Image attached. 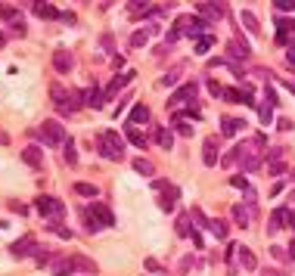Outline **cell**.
Returning <instances> with one entry per match:
<instances>
[{
  "instance_id": "obj_25",
  "label": "cell",
  "mask_w": 295,
  "mask_h": 276,
  "mask_svg": "<svg viewBox=\"0 0 295 276\" xmlns=\"http://www.w3.org/2000/svg\"><path fill=\"white\" fill-rule=\"evenodd\" d=\"M242 118H224V128H220V134H224V137H236L239 131H242Z\"/></svg>"
},
{
  "instance_id": "obj_60",
  "label": "cell",
  "mask_w": 295,
  "mask_h": 276,
  "mask_svg": "<svg viewBox=\"0 0 295 276\" xmlns=\"http://www.w3.org/2000/svg\"><path fill=\"white\" fill-rule=\"evenodd\" d=\"M289 199H292V205H295V192H289Z\"/></svg>"
},
{
  "instance_id": "obj_59",
  "label": "cell",
  "mask_w": 295,
  "mask_h": 276,
  "mask_svg": "<svg viewBox=\"0 0 295 276\" xmlns=\"http://www.w3.org/2000/svg\"><path fill=\"white\" fill-rule=\"evenodd\" d=\"M289 223H292V227H295V211H289Z\"/></svg>"
},
{
  "instance_id": "obj_48",
  "label": "cell",
  "mask_w": 295,
  "mask_h": 276,
  "mask_svg": "<svg viewBox=\"0 0 295 276\" xmlns=\"http://www.w3.org/2000/svg\"><path fill=\"white\" fill-rule=\"evenodd\" d=\"M208 90H211V96H224V87H220L217 81H208Z\"/></svg>"
},
{
  "instance_id": "obj_19",
  "label": "cell",
  "mask_w": 295,
  "mask_h": 276,
  "mask_svg": "<svg viewBox=\"0 0 295 276\" xmlns=\"http://www.w3.org/2000/svg\"><path fill=\"white\" fill-rule=\"evenodd\" d=\"M146 121H150V109H146L143 103H137L131 109V115H128V124H146Z\"/></svg>"
},
{
  "instance_id": "obj_18",
  "label": "cell",
  "mask_w": 295,
  "mask_h": 276,
  "mask_svg": "<svg viewBox=\"0 0 295 276\" xmlns=\"http://www.w3.org/2000/svg\"><path fill=\"white\" fill-rule=\"evenodd\" d=\"M227 50H230V56H236V59H249V56H252V47H249L245 41H239V37H233V41L227 44Z\"/></svg>"
},
{
  "instance_id": "obj_21",
  "label": "cell",
  "mask_w": 295,
  "mask_h": 276,
  "mask_svg": "<svg viewBox=\"0 0 295 276\" xmlns=\"http://www.w3.org/2000/svg\"><path fill=\"white\" fill-rule=\"evenodd\" d=\"M131 78H134V71H121V74H115V81H112V87L106 90V99H112V96H115V93H118V90H121V87H125V84L131 81Z\"/></svg>"
},
{
  "instance_id": "obj_54",
  "label": "cell",
  "mask_w": 295,
  "mask_h": 276,
  "mask_svg": "<svg viewBox=\"0 0 295 276\" xmlns=\"http://www.w3.org/2000/svg\"><path fill=\"white\" fill-rule=\"evenodd\" d=\"M190 264H193V258H183V261H180V273H187V270H190Z\"/></svg>"
},
{
  "instance_id": "obj_28",
  "label": "cell",
  "mask_w": 295,
  "mask_h": 276,
  "mask_svg": "<svg viewBox=\"0 0 295 276\" xmlns=\"http://www.w3.org/2000/svg\"><path fill=\"white\" fill-rule=\"evenodd\" d=\"M208 230H211V236H217V239H227V233H230L227 223H224V220H217V217L208 220Z\"/></svg>"
},
{
  "instance_id": "obj_50",
  "label": "cell",
  "mask_w": 295,
  "mask_h": 276,
  "mask_svg": "<svg viewBox=\"0 0 295 276\" xmlns=\"http://www.w3.org/2000/svg\"><path fill=\"white\" fill-rule=\"evenodd\" d=\"M274 4H277V10H292L295 0H274Z\"/></svg>"
},
{
  "instance_id": "obj_14",
  "label": "cell",
  "mask_w": 295,
  "mask_h": 276,
  "mask_svg": "<svg viewBox=\"0 0 295 276\" xmlns=\"http://www.w3.org/2000/svg\"><path fill=\"white\" fill-rule=\"evenodd\" d=\"M196 99V84H183L180 90H174L171 106H183V103H193Z\"/></svg>"
},
{
  "instance_id": "obj_2",
  "label": "cell",
  "mask_w": 295,
  "mask_h": 276,
  "mask_svg": "<svg viewBox=\"0 0 295 276\" xmlns=\"http://www.w3.org/2000/svg\"><path fill=\"white\" fill-rule=\"evenodd\" d=\"M50 96H53V106H56L62 115H65V112L71 115V112H78V109L84 106V99H81L84 93H78V90H65L62 84H53V87H50Z\"/></svg>"
},
{
  "instance_id": "obj_9",
  "label": "cell",
  "mask_w": 295,
  "mask_h": 276,
  "mask_svg": "<svg viewBox=\"0 0 295 276\" xmlns=\"http://www.w3.org/2000/svg\"><path fill=\"white\" fill-rule=\"evenodd\" d=\"M230 214H233V220H236V227H252V217H255V205H233L230 208Z\"/></svg>"
},
{
  "instance_id": "obj_7",
  "label": "cell",
  "mask_w": 295,
  "mask_h": 276,
  "mask_svg": "<svg viewBox=\"0 0 295 276\" xmlns=\"http://www.w3.org/2000/svg\"><path fill=\"white\" fill-rule=\"evenodd\" d=\"M205 22H217V19H224V4H220V0H202L199 4V10H196Z\"/></svg>"
},
{
  "instance_id": "obj_6",
  "label": "cell",
  "mask_w": 295,
  "mask_h": 276,
  "mask_svg": "<svg viewBox=\"0 0 295 276\" xmlns=\"http://www.w3.org/2000/svg\"><path fill=\"white\" fill-rule=\"evenodd\" d=\"M34 208H38L44 217H53V220H59V217L65 214V205H62L59 199H53V195H41V199L34 202Z\"/></svg>"
},
{
  "instance_id": "obj_49",
  "label": "cell",
  "mask_w": 295,
  "mask_h": 276,
  "mask_svg": "<svg viewBox=\"0 0 295 276\" xmlns=\"http://www.w3.org/2000/svg\"><path fill=\"white\" fill-rule=\"evenodd\" d=\"M59 22H65V25H75V22H78V16H75V13H62V16H59Z\"/></svg>"
},
{
  "instance_id": "obj_8",
  "label": "cell",
  "mask_w": 295,
  "mask_h": 276,
  "mask_svg": "<svg viewBox=\"0 0 295 276\" xmlns=\"http://www.w3.org/2000/svg\"><path fill=\"white\" fill-rule=\"evenodd\" d=\"M34 248H38V239H34V236H22V239H16V242L10 245V255L22 261V258L34 255Z\"/></svg>"
},
{
  "instance_id": "obj_1",
  "label": "cell",
  "mask_w": 295,
  "mask_h": 276,
  "mask_svg": "<svg viewBox=\"0 0 295 276\" xmlns=\"http://www.w3.org/2000/svg\"><path fill=\"white\" fill-rule=\"evenodd\" d=\"M264 137L258 134V137H252L249 143H242V146H236V162L242 165V171H249V174H255L258 168H261V162H264Z\"/></svg>"
},
{
  "instance_id": "obj_44",
  "label": "cell",
  "mask_w": 295,
  "mask_h": 276,
  "mask_svg": "<svg viewBox=\"0 0 295 276\" xmlns=\"http://www.w3.org/2000/svg\"><path fill=\"white\" fill-rule=\"evenodd\" d=\"M224 96H227V103H242V90H236V87H227Z\"/></svg>"
},
{
  "instance_id": "obj_36",
  "label": "cell",
  "mask_w": 295,
  "mask_h": 276,
  "mask_svg": "<svg viewBox=\"0 0 295 276\" xmlns=\"http://www.w3.org/2000/svg\"><path fill=\"white\" fill-rule=\"evenodd\" d=\"M71 261H75V267L84 270V273H96V264H93L90 258H81V255H78V258H71Z\"/></svg>"
},
{
  "instance_id": "obj_22",
  "label": "cell",
  "mask_w": 295,
  "mask_h": 276,
  "mask_svg": "<svg viewBox=\"0 0 295 276\" xmlns=\"http://www.w3.org/2000/svg\"><path fill=\"white\" fill-rule=\"evenodd\" d=\"M103 103H106V93H100L96 87L84 90V106H90V109H103Z\"/></svg>"
},
{
  "instance_id": "obj_58",
  "label": "cell",
  "mask_w": 295,
  "mask_h": 276,
  "mask_svg": "<svg viewBox=\"0 0 295 276\" xmlns=\"http://www.w3.org/2000/svg\"><path fill=\"white\" fill-rule=\"evenodd\" d=\"M264 276H283V273H280V270H267Z\"/></svg>"
},
{
  "instance_id": "obj_46",
  "label": "cell",
  "mask_w": 295,
  "mask_h": 276,
  "mask_svg": "<svg viewBox=\"0 0 295 276\" xmlns=\"http://www.w3.org/2000/svg\"><path fill=\"white\" fill-rule=\"evenodd\" d=\"M230 183H233L236 189H249V180H245V177H239V174H233V177H230Z\"/></svg>"
},
{
  "instance_id": "obj_34",
  "label": "cell",
  "mask_w": 295,
  "mask_h": 276,
  "mask_svg": "<svg viewBox=\"0 0 295 276\" xmlns=\"http://www.w3.org/2000/svg\"><path fill=\"white\" fill-rule=\"evenodd\" d=\"M53 258H56V255H50L47 248H34V261H38V267H50Z\"/></svg>"
},
{
  "instance_id": "obj_5",
  "label": "cell",
  "mask_w": 295,
  "mask_h": 276,
  "mask_svg": "<svg viewBox=\"0 0 295 276\" xmlns=\"http://www.w3.org/2000/svg\"><path fill=\"white\" fill-rule=\"evenodd\" d=\"M177 28L187 34V37H202L205 28H208V22H205L199 13H196V16H180V19H177Z\"/></svg>"
},
{
  "instance_id": "obj_31",
  "label": "cell",
  "mask_w": 295,
  "mask_h": 276,
  "mask_svg": "<svg viewBox=\"0 0 295 276\" xmlns=\"http://www.w3.org/2000/svg\"><path fill=\"white\" fill-rule=\"evenodd\" d=\"M71 189H75L78 195H87V199H96V195H100V189H96L93 183H75Z\"/></svg>"
},
{
  "instance_id": "obj_39",
  "label": "cell",
  "mask_w": 295,
  "mask_h": 276,
  "mask_svg": "<svg viewBox=\"0 0 295 276\" xmlns=\"http://www.w3.org/2000/svg\"><path fill=\"white\" fill-rule=\"evenodd\" d=\"M180 81V68H174V71H168V74H162V87H174Z\"/></svg>"
},
{
  "instance_id": "obj_56",
  "label": "cell",
  "mask_w": 295,
  "mask_h": 276,
  "mask_svg": "<svg viewBox=\"0 0 295 276\" xmlns=\"http://www.w3.org/2000/svg\"><path fill=\"white\" fill-rule=\"evenodd\" d=\"M0 143H4V146H7V143H10V137H7V134H4V131H0Z\"/></svg>"
},
{
  "instance_id": "obj_40",
  "label": "cell",
  "mask_w": 295,
  "mask_h": 276,
  "mask_svg": "<svg viewBox=\"0 0 295 276\" xmlns=\"http://www.w3.org/2000/svg\"><path fill=\"white\" fill-rule=\"evenodd\" d=\"M84 227H87V233H100V230H103V227L96 223V217H93L87 208H84Z\"/></svg>"
},
{
  "instance_id": "obj_15",
  "label": "cell",
  "mask_w": 295,
  "mask_h": 276,
  "mask_svg": "<svg viewBox=\"0 0 295 276\" xmlns=\"http://www.w3.org/2000/svg\"><path fill=\"white\" fill-rule=\"evenodd\" d=\"M159 208H162V211H174V208H177V189H174V186H162Z\"/></svg>"
},
{
  "instance_id": "obj_41",
  "label": "cell",
  "mask_w": 295,
  "mask_h": 276,
  "mask_svg": "<svg viewBox=\"0 0 295 276\" xmlns=\"http://www.w3.org/2000/svg\"><path fill=\"white\" fill-rule=\"evenodd\" d=\"M174 131H177L180 137H190V134H193V128L183 121V118H174Z\"/></svg>"
},
{
  "instance_id": "obj_27",
  "label": "cell",
  "mask_w": 295,
  "mask_h": 276,
  "mask_svg": "<svg viewBox=\"0 0 295 276\" xmlns=\"http://www.w3.org/2000/svg\"><path fill=\"white\" fill-rule=\"evenodd\" d=\"M134 171L143 174V177H153V174H156V165H153L150 159H134Z\"/></svg>"
},
{
  "instance_id": "obj_13",
  "label": "cell",
  "mask_w": 295,
  "mask_h": 276,
  "mask_svg": "<svg viewBox=\"0 0 295 276\" xmlns=\"http://www.w3.org/2000/svg\"><path fill=\"white\" fill-rule=\"evenodd\" d=\"M202 162L208 168L217 165V137H205V143H202Z\"/></svg>"
},
{
  "instance_id": "obj_10",
  "label": "cell",
  "mask_w": 295,
  "mask_h": 276,
  "mask_svg": "<svg viewBox=\"0 0 295 276\" xmlns=\"http://www.w3.org/2000/svg\"><path fill=\"white\" fill-rule=\"evenodd\" d=\"M87 211H90V214L96 217V223H100L103 230H106V227H115V217H112V211H109V208H106L103 202H93V205H90Z\"/></svg>"
},
{
  "instance_id": "obj_24",
  "label": "cell",
  "mask_w": 295,
  "mask_h": 276,
  "mask_svg": "<svg viewBox=\"0 0 295 276\" xmlns=\"http://www.w3.org/2000/svg\"><path fill=\"white\" fill-rule=\"evenodd\" d=\"M236 258H239V264H242V270H258V261H255V255H252V248H245V245H239V252H236Z\"/></svg>"
},
{
  "instance_id": "obj_4",
  "label": "cell",
  "mask_w": 295,
  "mask_h": 276,
  "mask_svg": "<svg viewBox=\"0 0 295 276\" xmlns=\"http://www.w3.org/2000/svg\"><path fill=\"white\" fill-rule=\"evenodd\" d=\"M41 137H44V146H65V140H68L65 128L59 121H53V118L41 124Z\"/></svg>"
},
{
  "instance_id": "obj_53",
  "label": "cell",
  "mask_w": 295,
  "mask_h": 276,
  "mask_svg": "<svg viewBox=\"0 0 295 276\" xmlns=\"http://www.w3.org/2000/svg\"><path fill=\"white\" fill-rule=\"evenodd\" d=\"M146 270H153V273H162V267H159V264L153 261V258H150V261H146Z\"/></svg>"
},
{
  "instance_id": "obj_16",
  "label": "cell",
  "mask_w": 295,
  "mask_h": 276,
  "mask_svg": "<svg viewBox=\"0 0 295 276\" xmlns=\"http://www.w3.org/2000/svg\"><path fill=\"white\" fill-rule=\"evenodd\" d=\"M22 162L31 165V168H41V165H44V152H41V146H28V149H22Z\"/></svg>"
},
{
  "instance_id": "obj_32",
  "label": "cell",
  "mask_w": 295,
  "mask_h": 276,
  "mask_svg": "<svg viewBox=\"0 0 295 276\" xmlns=\"http://www.w3.org/2000/svg\"><path fill=\"white\" fill-rule=\"evenodd\" d=\"M62 159H65V165H75V162H78V152H75V143H71V140H65Z\"/></svg>"
},
{
  "instance_id": "obj_26",
  "label": "cell",
  "mask_w": 295,
  "mask_h": 276,
  "mask_svg": "<svg viewBox=\"0 0 295 276\" xmlns=\"http://www.w3.org/2000/svg\"><path fill=\"white\" fill-rule=\"evenodd\" d=\"M239 22L245 25V31H249V34H258V31H261V25H258V19H255V16H252L249 10H242V13H239Z\"/></svg>"
},
{
  "instance_id": "obj_42",
  "label": "cell",
  "mask_w": 295,
  "mask_h": 276,
  "mask_svg": "<svg viewBox=\"0 0 295 276\" xmlns=\"http://www.w3.org/2000/svg\"><path fill=\"white\" fill-rule=\"evenodd\" d=\"M267 174H271V177H283V174H286V165H283V162H267Z\"/></svg>"
},
{
  "instance_id": "obj_29",
  "label": "cell",
  "mask_w": 295,
  "mask_h": 276,
  "mask_svg": "<svg viewBox=\"0 0 295 276\" xmlns=\"http://www.w3.org/2000/svg\"><path fill=\"white\" fill-rule=\"evenodd\" d=\"M211 44H214V37H211V34H202V37H196V56H205V53L211 50Z\"/></svg>"
},
{
  "instance_id": "obj_38",
  "label": "cell",
  "mask_w": 295,
  "mask_h": 276,
  "mask_svg": "<svg viewBox=\"0 0 295 276\" xmlns=\"http://www.w3.org/2000/svg\"><path fill=\"white\" fill-rule=\"evenodd\" d=\"M47 230H50V233H56L59 239H65V242L71 239V230H68V227H59V223H47Z\"/></svg>"
},
{
  "instance_id": "obj_57",
  "label": "cell",
  "mask_w": 295,
  "mask_h": 276,
  "mask_svg": "<svg viewBox=\"0 0 295 276\" xmlns=\"http://www.w3.org/2000/svg\"><path fill=\"white\" fill-rule=\"evenodd\" d=\"M4 44H7V34H4V31H0V50H4Z\"/></svg>"
},
{
  "instance_id": "obj_47",
  "label": "cell",
  "mask_w": 295,
  "mask_h": 276,
  "mask_svg": "<svg viewBox=\"0 0 295 276\" xmlns=\"http://www.w3.org/2000/svg\"><path fill=\"white\" fill-rule=\"evenodd\" d=\"M264 99H267V106H277V103H280L277 93H274V87H264Z\"/></svg>"
},
{
  "instance_id": "obj_12",
  "label": "cell",
  "mask_w": 295,
  "mask_h": 276,
  "mask_svg": "<svg viewBox=\"0 0 295 276\" xmlns=\"http://www.w3.org/2000/svg\"><path fill=\"white\" fill-rule=\"evenodd\" d=\"M53 68H56L59 74H68L71 68H75V59H71V53H68V50H56V53H53Z\"/></svg>"
},
{
  "instance_id": "obj_11",
  "label": "cell",
  "mask_w": 295,
  "mask_h": 276,
  "mask_svg": "<svg viewBox=\"0 0 295 276\" xmlns=\"http://www.w3.org/2000/svg\"><path fill=\"white\" fill-rule=\"evenodd\" d=\"M75 261L71 258H53L50 261V276H68V273H75Z\"/></svg>"
},
{
  "instance_id": "obj_51",
  "label": "cell",
  "mask_w": 295,
  "mask_h": 276,
  "mask_svg": "<svg viewBox=\"0 0 295 276\" xmlns=\"http://www.w3.org/2000/svg\"><path fill=\"white\" fill-rule=\"evenodd\" d=\"M271 252H274V258H277V261H286V258H289V252H283V248H280V245H274V248H271Z\"/></svg>"
},
{
  "instance_id": "obj_17",
  "label": "cell",
  "mask_w": 295,
  "mask_h": 276,
  "mask_svg": "<svg viewBox=\"0 0 295 276\" xmlns=\"http://www.w3.org/2000/svg\"><path fill=\"white\" fill-rule=\"evenodd\" d=\"M153 140H156L159 149H165V152L174 146V134H171V128H156V131H153Z\"/></svg>"
},
{
  "instance_id": "obj_3",
  "label": "cell",
  "mask_w": 295,
  "mask_h": 276,
  "mask_svg": "<svg viewBox=\"0 0 295 276\" xmlns=\"http://www.w3.org/2000/svg\"><path fill=\"white\" fill-rule=\"evenodd\" d=\"M96 149H100V155H103V159H109V162H121V159H125V140H121L115 131H106V134H100V140H96Z\"/></svg>"
},
{
  "instance_id": "obj_43",
  "label": "cell",
  "mask_w": 295,
  "mask_h": 276,
  "mask_svg": "<svg viewBox=\"0 0 295 276\" xmlns=\"http://www.w3.org/2000/svg\"><path fill=\"white\" fill-rule=\"evenodd\" d=\"M264 159H267V162H283V146L267 149V152H264Z\"/></svg>"
},
{
  "instance_id": "obj_30",
  "label": "cell",
  "mask_w": 295,
  "mask_h": 276,
  "mask_svg": "<svg viewBox=\"0 0 295 276\" xmlns=\"http://www.w3.org/2000/svg\"><path fill=\"white\" fill-rule=\"evenodd\" d=\"M128 13H131L134 19H137V16H143V13H150V0H131Z\"/></svg>"
},
{
  "instance_id": "obj_20",
  "label": "cell",
  "mask_w": 295,
  "mask_h": 276,
  "mask_svg": "<svg viewBox=\"0 0 295 276\" xmlns=\"http://www.w3.org/2000/svg\"><path fill=\"white\" fill-rule=\"evenodd\" d=\"M286 220H289V211H286V208H277V211L271 214L267 233H277V230H283V227H286Z\"/></svg>"
},
{
  "instance_id": "obj_37",
  "label": "cell",
  "mask_w": 295,
  "mask_h": 276,
  "mask_svg": "<svg viewBox=\"0 0 295 276\" xmlns=\"http://www.w3.org/2000/svg\"><path fill=\"white\" fill-rule=\"evenodd\" d=\"M258 118H261V124H271L274 121V106H258Z\"/></svg>"
},
{
  "instance_id": "obj_52",
  "label": "cell",
  "mask_w": 295,
  "mask_h": 276,
  "mask_svg": "<svg viewBox=\"0 0 295 276\" xmlns=\"http://www.w3.org/2000/svg\"><path fill=\"white\" fill-rule=\"evenodd\" d=\"M277 124H280V131H292V121H289V118H280Z\"/></svg>"
},
{
  "instance_id": "obj_55",
  "label": "cell",
  "mask_w": 295,
  "mask_h": 276,
  "mask_svg": "<svg viewBox=\"0 0 295 276\" xmlns=\"http://www.w3.org/2000/svg\"><path fill=\"white\" fill-rule=\"evenodd\" d=\"M289 261H295V242L289 245Z\"/></svg>"
},
{
  "instance_id": "obj_35",
  "label": "cell",
  "mask_w": 295,
  "mask_h": 276,
  "mask_svg": "<svg viewBox=\"0 0 295 276\" xmlns=\"http://www.w3.org/2000/svg\"><path fill=\"white\" fill-rule=\"evenodd\" d=\"M190 220H193L190 214H180V217H177V236H190V233H193V230H190Z\"/></svg>"
},
{
  "instance_id": "obj_61",
  "label": "cell",
  "mask_w": 295,
  "mask_h": 276,
  "mask_svg": "<svg viewBox=\"0 0 295 276\" xmlns=\"http://www.w3.org/2000/svg\"><path fill=\"white\" fill-rule=\"evenodd\" d=\"M292 180H295V171H292Z\"/></svg>"
},
{
  "instance_id": "obj_45",
  "label": "cell",
  "mask_w": 295,
  "mask_h": 276,
  "mask_svg": "<svg viewBox=\"0 0 295 276\" xmlns=\"http://www.w3.org/2000/svg\"><path fill=\"white\" fill-rule=\"evenodd\" d=\"M10 25H13V34H19V37H25V22H22V16H19V19H13Z\"/></svg>"
},
{
  "instance_id": "obj_33",
  "label": "cell",
  "mask_w": 295,
  "mask_h": 276,
  "mask_svg": "<svg viewBox=\"0 0 295 276\" xmlns=\"http://www.w3.org/2000/svg\"><path fill=\"white\" fill-rule=\"evenodd\" d=\"M146 44H150V31H134L131 34V47L137 50V47H146Z\"/></svg>"
},
{
  "instance_id": "obj_23",
  "label": "cell",
  "mask_w": 295,
  "mask_h": 276,
  "mask_svg": "<svg viewBox=\"0 0 295 276\" xmlns=\"http://www.w3.org/2000/svg\"><path fill=\"white\" fill-rule=\"evenodd\" d=\"M125 137H128V143H134V146H146V137H143V131L137 128V124H125Z\"/></svg>"
}]
</instances>
